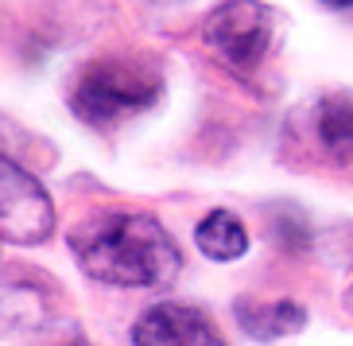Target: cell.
Listing matches in <instances>:
<instances>
[{"label": "cell", "instance_id": "2", "mask_svg": "<svg viewBox=\"0 0 353 346\" xmlns=\"http://www.w3.org/2000/svg\"><path fill=\"white\" fill-rule=\"evenodd\" d=\"M159 86H163V78H159L156 63L132 59V55H105L82 70L70 94V109L85 125L109 128L148 109L159 97Z\"/></svg>", "mask_w": 353, "mask_h": 346}, {"label": "cell", "instance_id": "9", "mask_svg": "<svg viewBox=\"0 0 353 346\" xmlns=\"http://www.w3.org/2000/svg\"><path fill=\"white\" fill-rule=\"evenodd\" d=\"M319 4H326V8H353V0H319Z\"/></svg>", "mask_w": 353, "mask_h": 346}, {"label": "cell", "instance_id": "4", "mask_svg": "<svg viewBox=\"0 0 353 346\" xmlns=\"http://www.w3.org/2000/svg\"><path fill=\"white\" fill-rule=\"evenodd\" d=\"M54 233V202L32 171L0 156V238L12 245H43Z\"/></svg>", "mask_w": 353, "mask_h": 346}, {"label": "cell", "instance_id": "3", "mask_svg": "<svg viewBox=\"0 0 353 346\" xmlns=\"http://www.w3.org/2000/svg\"><path fill=\"white\" fill-rule=\"evenodd\" d=\"M276 35V12L264 0H221L202 20V39L229 70L249 74L264 63Z\"/></svg>", "mask_w": 353, "mask_h": 346}, {"label": "cell", "instance_id": "5", "mask_svg": "<svg viewBox=\"0 0 353 346\" xmlns=\"http://www.w3.org/2000/svg\"><path fill=\"white\" fill-rule=\"evenodd\" d=\"M132 346H229L206 311L190 304H156L132 327Z\"/></svg>", "mask_w": 353, "mask_h": 346}, {"label": "cell", "instance_id": "8", "mask_svg": "<svg viewBox=\"0 0 353 346\" xmlns=\"http://www.w3.org/2000/svg\"><path fill=\"white\" fill-rule=\"evenodd\" d=\"M314 128H319L322 148L338 160H353V97L330 94L319 102L314 113Z\"/></svg>", "mask_w": 353, "mask_h": 346}, {"label": "cell", "instance_id": "6", "mask_svg": "<svg viewBox=\"0 0 353 346\" xmlns=\"http://www.w3.org/2000/svg\"><path fill=\"white\" fill-rule=\"evenodd\" d=\"M237 323L245 335L272 343V338L299 335L307 327V307L295 300H276V304H252V300H237Z\"/></svg>", "mask_w": 353, "mask_h": 346}, {"label": "cell", "instance_id": "1", "mask_svg": "<svg viewBox=\"0 0 353 346\" xmlns=\"http://www.w3.org/2000/svg\"><path fill=\"white\" fill-rule=\"evenodd\" d=\"M85 276L113 288H167L183 273V253L167 226L144 210H94L70 233Z\"/></svg>", "mask_w": 353, "mask_h": 346}, {"label": "cell", "instance_id": "10", "mask_svg": "<svg viewBox=\"0 0 353 346\" xmlns=\"http://www.w3.org/2000/svg\"><path fill=\"white\" fill-rule=\"evenodd\" d=\"M350 304H353V284H350Z\"/></svg>", "mask_w": 353, "mask_h": 346}, {"label": "cell", "instance_id": "7", "mask_svg": "<svg viewBox=\"0 0 353 346\" xmlns=\"http://www.w3.org/2000/svg\"><path fill=\"white\" fill-rule=\"evenodd\" d=\"M194 245L206 253L210 261H237V257H245V249H249V233H245L237 214L214 210V214H206V218L198 222Z\"/></svg>", "mask_w": 353, "mask_h": 346}]
</instances>
